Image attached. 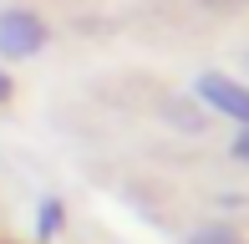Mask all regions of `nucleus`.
I'll use <instances>...</instances> for the list:
<instances>
[{
  "label": "nucleus",
  "instance_id": "f03ea898",
  "mask_svg": "<svg viewBox=\"0 0 249 244\" xmlns=\"http://www.w3.org/2000/svg\"><path fill=\"white\" fill-rule=\"evenodd\" d=\"M194 92L213 107V112H224L229 122L249 127V87H244V82H234V76H219V71H203Z\"/></svg>",
  "mask_w": 249,
  "mask_h": 244
},
{
  "label": "nucleus",
  "instance_id": "39448f33",
  "mask_svg": "<svg viewBox=\"0 0 249 244\" xmlns=\"http://www.w3.org/2000/svg\"><path fill=\"white\" fill-rule=\"evenodd\" d=\"M10 92H16V87H10V71H0V102H10Z\"/></svg>",
  "mask_w": 249,
  "mask_h": 244
},
{
  "label": "nucleus",
  "instance_id": "7ed1b4c3",
  "mask_svg": "<svg viewBox=\"0 0 249 244\" xmlns=\"http://www.w3.org/2000/svg\"><path fill=\"white\" fill-rule=\"evenodd\" d=\"M56 229H61V204L46 198V204H41V239H56Z\"/></svg>",
  "mask_w": 249,
  "mask_h": 244
},
{
  "label": "nucleus",
  "instance_id": "f257e3e1",
  "mask_svg": "<svg viewBox=\"0 0 249 244\" xmlns=\"http://www.w3.org/2000/svg\"><path fill=\"white\" fill-rule=\"evenodd\" d=\"M46 41H51V26L36 10H20V5L0 10V56L5 61H31Z\"/></svg>",
  "mask_w": 249,
  "mask_h": 244
},
{
  "label": "nucleus",
  "instance_id": "20e7f679",
  "mask_svg": "<svg viewBox=\"0 0 249 244\" xmlns=\"http://www.w3.org/2000/svg\"><path fill=\"white\" fill-rule=\"evenodd\" d=\"M234 158H239V163H249V127L239 132V138H234Z\"/></svg>",
  "mask_w": 249,
  "mask_h": 244
}]
</instances>
